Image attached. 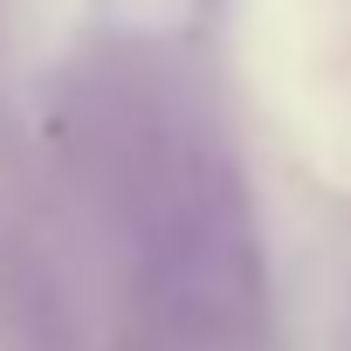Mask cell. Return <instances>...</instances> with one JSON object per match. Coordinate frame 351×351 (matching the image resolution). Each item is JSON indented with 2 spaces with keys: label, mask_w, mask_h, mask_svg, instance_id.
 I'll return each mask as SVG.
<instances>
[{
  "label": "cell",
  "mask_w": 351,
  "mask_h": 351,
  "mask_svg": "<svg viewBox=\"0 0 351 351\" xmlns=\"http://www.w3.org/2000/svg\"><path fill=\"white\" fill-rule=\"evenodd\" d=\"M117 200L145 317L180 351H241L262 330V241L228 152L186 117H138Z\"/></svg>",
  "instance_id": "6da1fadb"
}]
</instances>
